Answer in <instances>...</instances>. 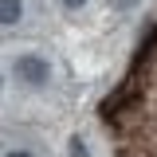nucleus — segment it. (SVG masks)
I'll return each mask as SVG.
<instances>
[{
  "mask_svg": "<svg viewBox=\"0 0 157 157\" xmlns=\"http://www.w3.org/2000/svg\"><path fill=\"white\" fill-rule=\"evenodd\" d=\"M71 157H90V149L82 145V137H71Z\"/></svg>",
  "mask_w": 157,
  "mask_h": 157,
  "instance_id": "nucleus-3",
  "label": "nucleus"
},
{
  "mask_svg": "<svg viewBox=\"0 0 157 157\" xmlns=\"http://www.w3.org/2000/svg\"><path fill=\"white\" fill-rule=\"evenodd\" d=\"M59 4H63V8H71V12H75V8H82V4H86V0H59Z\"/></svg>",
  "mask_w": 157,
  "mask_h": 157,
  "instance_id": "nucleus-5",
  "label": "nucleus"
},
{
  "mask_svg": "<svg viewBox=\"0 0 157 157\" xmlns=\"http://www.w3.org/2000/svg\"><path fill=\"white\" fill-rule=\"evenodd\" d=\"M137 0H110V8H118V12H122V8H134Z\"/></svg>",
  "mask_w": 157,
  "mask_h": 157,
  "instance_id": "nucleus-4",
  "label": "nucleus"
},
{
  "mask_svg": "<svg viewBox=\"0 0 157 157\" xmlns=\"http://www.w3.org/2000/svg\"><path fill=\"white\" fill-rule=\"evenodd\" d=\"M20 16H24V4L20 0H0V24L8 28V24H20Z\"/></svg>",
  "mask_w": 157,
  "mask_h": 157,
  "instance_id": "nucleus-2",
  "label": "nucleus"
},
{
  "mask_svg": "<svg viewBox=\"0 0 157 157\" xmlns=\"http://www.w3.org/2000/svg\"><path fill=\"white\" fill-rule=\"evenodd\" d=\"M4 157H32V153H28V149H8Z\"/></svg>",
  "mask_w": 157,
  "mask_h": 157,
  "instance_id": "nucleus-6",
  "label": "nucleus"
},
{
  "mask_svg": "<svg viewBox=\"0 0 157 157\" xmlns=\"http://www.w3.org/2000/svg\"><path fill=\"white\" fill-rule=\"evenodd\" d=\"M16 78L28 82V86H43L51 78V67L43 55H16Z\"/></svg>",
  "mask_w": 157,
  "mask_h": 157,
  "instance_id": "nucleus-1",
  "label": "nucleus"
}]
</instances>
